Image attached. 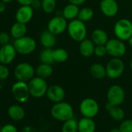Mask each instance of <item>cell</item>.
<instances>
[{
	"instance_id": "cell-1",
	"label": "cell",
	"mask_w": 132,
	"mask_h": 132,
	"mask_svg": "<svg viewBox=\"0 0 132 132\" xmlns=\"http://www.w3.org/2000/svg\"><path fill=\"white\" fill-rule=\"evenodd\" d=\"M51 114L55 120L61 122H65L72 118H74V110L71 104L67 102L55 103L51 109Z\"/></svg>"
},
{
	"instance_id": "cell-2",
	"label": "cell",
	"mask_w": 132,
	"mask_h": 132,
	"mask_svg": "<svg viewBox=\"0 0 132 132\" xmlns=\"http://www.w3.org/2000/svg\"><path fill=\"white\" fill-rule=\"evenodd\" d=\"M67 30L69 36L74 41L80 43L85 39H86V35H87L86 26L82 21L78 19L70 21V22L68 24Z\"/></svg>"
},
{
	"instance_id": "cell-3",
	"label": "cell",
	"mask_w": 132,
	"mask_h": 132,
	"mask_svg": "<svg viewBox=\"0 0 132 132\" xmlns=\"http://www.w3.org/2000/svg\"><path fill=\"white\" fill-rule=\"evenodd\" d=\"M13 46L18 53L21 55H28L36 50L37 43L33 38L25 36L22 38L15 39Z\"/></svg>"
},
{
	"instance_id": "cell-4",
	"label": "cell",
	"mask_w": 132,
	"mask_h": 132,
	"mask_svg": "<svg viewBox=\"0 0 132 132\" xmlns=\"http://www.w3.org/2000/svg\"><path fill=\"white\" fill-rule=\"evenodd\" d=\"M116 37L122 41L128 40L132 36V22L128 19H121L114 25Z\"/></svg>"
},
{
	"instance_id": "cell-5",
	"label": "cell",
	"mask_w": 132,
	"mask_h": 132,
	"mask_svg": "<svg viewBox=\"0 0 132 132\" xmlns=\"http://www.w3.org/2000/svg\"><path fill=\"white\" fill-rule=\"evenodd\" d=\"M30 96L34 98H40L47 94L48 89L45 79L36 77L31 79L28 84Z\"/></svg>"
},
{
	"instance_id": "cell-6",
	"label": "cell",
	"mask_w": 132,
	"mask_h": 132,
	"mask_svg": "<svg viewBox=\"0 0 132 132\" xmlns=\"http://www.w3.org/2000/svg\"><path fill=\"white\" fill-rule=\"evenodd\" d=\"M34 74L35 70L33 67L26 62L19 63L14 70V76L19 81L29 82L34 77Z\"/></svg>"
},
{
	"instance_id": "cell-7",
	"label": "cell",
	"mask_w": 132,
	"mask_h": 132,
	"mask_svg": "<svg viewBox=\"0 0 132 132\" xmlns=\"http://www.w3.org/2000/svg\"><path fill=\"white\" fill-rule=\"evenodd\" d=\"M99 104L97 101L93 98H85L79 105L80 113L85 118H93L99 113Z\"/></svg>"
},
{
	"instance_id": "cell-8",
	"label": "cell",
	"mask_w": 132,
	"mask_h": 132,
	"mask_svg": "<svg viewBox=\"0 0 132 132\" xmlns=\"http://www.w3.org/2000/svg\"><path fill=\"white\" fill-rule=\"evenodd\" d=\"M12 94L16 101L19 103L26 102L30 96L28 84L19 80L16 81L12 87Z\"/></svg>"
},
{
	"instance_id": "cell-9",
	"label": "cell",
	"mask_w": 132,
	"mask_h": 132,
	"mask_svg": "<svg viewBox=\"0 0 132 132\" xmlns=\"http://www.w3.org/2000/svg\"><path fill=\"white\" fill-rule=\"evenodd\" d=\"M107 98L108 104L115 106H120L125 100L124 90L119 85H112L107 90Z\"/></svg>"
},
{
	"instance_id": "cell-10",
	"label": "cell",
	"mask_w": 132,
	"mask_h": 132,
	"mask_svg": "<svg viewBox=\"0 0 132 132\" xmlns=\"http://www.w3.org/2000/svg\"><path fill=\"white\" fill-rule=\"evenodd\" d=\"M124 71V63L121 58L113 57L107 64V77L110 79L119 78Z\"/></svg>"
},
{
	"instance_id": "cell-11",
	"label": "cell",
	"mask_w": 132,
	"mask_h": 132,
	"mask_svg": "<svg viewBox=\"0 0 132 132\" xmlns=\"http://www.w3.org/2000/svg\"><path fill=\"white\" fill-rule=\"evenodd\" d=\"M107 54L115 58L122 57L126 53V46L124 42L119 39H109L106 44Z\"/></svg>"
},
{
	"instance_id": "cell-12",
	"label": "cell",
	"mask_w": 132,
	"mask_h": 132,
	"mask_svg": "<svg viewBox=\"0 0 132 132\" xmlns=\"http://www.w3.org/2000/svg\"><path fill=\"white\" fill-rule=\"evenodd\" d=\"M68 28L67 19L62 15H57L53 17L47 24V29L54 35H59L65 32Z\"/></svg>"
},
{
	"instance_id": "cell-13",
	"label": "cell",
	"mask_w": 132,
	"mask_h": 132,
	"mask_svg": "<svg viewBox=\"0 0 132 132\" xmlns=\"http://www.w3.org/2000/svg\"><path fill=\"white\" fill-rule=\"evenodd\" d=\"M16 50L13 44L8 43L0 48V63L4 65L11 63L16 56Z\"/></svg>"
},
{
	"instance_id": "cell-14",
	"label": "cell",
	"mask_w": 132,
	"mask_h": 132,
	"mask_svg": "<svg viewBox=\"0 0 132 132\" xmlns=\"http://www.w3.org/2000/svg\"><path fill=\"white\" fill-rule=\"evenodd\" d=\"M49 101L53 103H58L64 101L65 97V91L60 85H51L48 87L46 94Z\"/></svg>"
},
{
	"instance_id": "cell-15",
	"label": "cell",
	"mask_w": 132,
	"mask_h": 132,
	"mask_svg": "<svg viewBox=\"0 0 132 132\" xmlns=\"http://www.w3.org/2000/svg\"><path fill=\"white\" fill-rule=\"evenodd\" d=\"M33 9L31 5H21L16 12V22L26 24L33 18Z\"/></svg>"
},
{
	"instance_id": "cell-16",
	"label": "cell",
	"mask_w": 132,
	"mask_h": 132,
	"mask_svg": "<svg viewBox=\"0 0 132 132\" xmlns=\"http://www.w3.org/2000/svg\"><path fill=\"white\" fill-rule=\"evenodd\" d=\"M100 9L103 14L107 17H114L118 12V4L116 0H102Z\"/></svg>"
},
{
	"instance_id": "cell-17",
	"label": "cell",
	"mask_w": 132,
	"mask_h": 132,
	"mask_svg": "<svg viewBox=\"0 0 132 132\" xmlns=\"http://www.w3.org/2000/svg\"><path fill=\"white\" fill-rule=\"evenodd\" d=\"M96 45L92 39H85L79 44V53L84 57H90L94 54Z\"/></svg>"
},
{
	"instance_id": "cell-18",
	"label": "cell",
	"mask_w": 132,
	"mask_h": 132,
	"mask_svg": "<svg viewBox=\"0 0 132 132\" xmlns=\"http://www.w3.org/2000/svg\"><path fill=\"white\" fill-rule=\"evenodd\" d=\"M105 108L106 110L108 111L109 115L113 120H114L115 121H124L125 117V112L120 106H115L107 103Z\"/></svg>"
},
{
	"instance_id": "cell-19",
	"label": "cell",
	"mask_w": 132,
	"mask_h": 132,
	"mask_svg": "<svg viewBox=\"0 0 132 132\" xmlns=\"http://www.w3.org/2000/svg\"><path fill=\"white\" fill-rule=\"evenodd\" d=\"M56 35L50 32L48 29L44 30L42 32L40 36V41L41 45L44 48H50L51 49L53 46H54L56 43Z\"/></svg>"
},
{
	"instance_id": "cell-20",
	"label": "cell",
	"mask_w": 132,
	"mask_h": 132,
	"mask_svg": "<svg viewBox=\"0 0 132 132\" xmlns=\"http://www.w3.org/2000/svg\"><path fill=\"white\" fill-rule=\"evenodd\" d=\"M96 128V123L93 118L83 117L78 121L79 132H95Z\"/></svg>"
},
{
	"instance_id": "cell-21",
	"label": "cell",
	"mask_w": 132,
	"mask_h": 132,
	"mask_svg": "<svg viewBox=\"0 0 132 132\" xmlns=\"http://www.w3.org/2000/svg\"><path fill=\"white\" fill-rule=\"evenodd\" d=\"M91 39L96 46L106 45L109 40L107 33L101 29H96L92 32Z\"/></svg>"
},
{
	"instance_id": "cell-22",
	"label": "cell",
	"mask_w": 132,
	"mask_h": 132,
	"mask_svg": "<svg viewBox=\"0 0 132 132\" xmlns=\"http://www.w3.org/2000/svg\"><path fill=\"white\" fill-rule=\"evenodd\" d=\"M7 113H8L9 117L12 120L16 121H19L23 120L25 117L24 109L18 104H13L10 106L8 108Z\"/></svg>"
},
{
	"instance_id": "cell-23",
	"label": "cell",
	"mask_w": 132,
	"mask_h": 132,
	"mask_svg": "<svg viewBox=\"0 0 132 132\" xmlns=\"http://www.w3.org/2000/svg\"><path fill=\"white\" fill-rule=\"evenodd\" d=\"M26 31H27L26 24L21 23L19 22H15L10 29L11 36L15 39H19V38L25 36Z\"/></svg>"
},
{
	"instance_id": "cell-24",
	"label": "cell",
	"mask_w": 132,
	"mask_h": 132,
	"mask_svg": "<svg viewBox=\"0 0 132 132\" xmlns=\"http://www.w3.org/2000/svg\"><path fill=\"white\" fill-rule=\"evenodd\" d=\"M79 10L80 9L78 5L69 3L64 8L62 12V16L67 20H74L78 18Z\"/></svg>"
},
{
	"instance_id": "cell-25",
	"label": "cell",
	"mask_w": 132,
	"mask_h": 132,
	"mask_svg": "<svg viewBox=\"0 0 132 132\" xmlns=\"http://www.w3.org/2000/svg\"><path fill=\"white\" fill-rule=\"evenodd\" d=\"M35 73L37 77L46 79L51 77L53 73V68L51 64L41 63L35 70Z\"/></svg>"
},
{
	"instance_id": "cell-26",
	"label": "cell",
	"mask_w": 132,
	"mask_h": 132,
	"mask_svg": "<svg viewBox=\"0 0 132 132\" xmlns=\"http://www.w3.org/2000/svg\"><path fill=\"white\" fill-rule=\"evenodd\" d=\"M90 73L96 79H103L107 76L106 67L100 63H93L90 67Z\"/></svg>"
},
{
	"instance_id": "cell-27",
	"label": "cell",
	"mask_w": 132,
	"mask_h": 132,
	"mask_svg": "<svg viewBox=\"0 0 132 132\" xmlns=\"http://www.w3.org/2000/svg\"><path fill=\"white\" fill-rule=\"evenodd\" d=\"M53 58L54 62L65 63L68 59V53L63 48H58L53 50Z\"/></svg>"
},
{
	"instance_id": "cell-28",
	"label": "cell",
	"mask_w": 132,
	"mask_h": 132,
	"mask_svg": "<svg viewBox=\"0 0 132 132\" xmlns=\"http://www.w3.org/2000/svg\"><path fill=\"white\" fill-rule=\"evenodd\" d=\"M40 60L41 63L51 65L54 62L53 58V50L50 48H44L40 54Z\"/></svg>"
},
{
	"instance_id": "cell-29",
	"label": "cell",
	"mask_w": 132,
	"mask_h": 132,
	"mask_svg": "<svg viewBox=\"0 0 132 132\" xmlns=\"http://www.w3.org/2000/svg\"><path fill=\"white\" fill-rule=\"evenodd\" d=\"M94 15L93 10L91 8L89 7H85L82 8V9L79 10V15H78V19L82 21L83 22L90 21Z\"/></svg>"
},
{
	"instance_id": "cell-30",
	"label": "cell",
	"mask_w": 132,
	"mask_h": 132,
	"mask_svg": "<svg viewBox=\"0 0 132 132\" xmlns=\"http://www.w3.org/2000/svg\"><path fill=\"white\" fill-rule=\"evenodd\" d=\"M61 132H79L78 121L75 119L72 118L68 121L63 122Z\"/></svg>"
},
{
	"instance_id": "cell-31",
	"label": "cell",
	"mask_w": 132,
	"mask_h": 132,
	"mask_svg": "<svg viewBox=\"0 0 132 132\" xmlns=\"http://www.w3.org/2000/svg\"><path fill=\"white\" fill-rule=\"evenodd\" d=\"M56 7V0H41V8L45 13H51Z\"/></svg>"
},
{
	"instance_id": "cell-32",
	"label": "cell",
	"mask_w": 132,
	"mask_h": 132,
	"mask_svg": "<svg viewBox=\"0 0 132 132\" xmlns=\"http://www.w3.org/2000/svg\"><path fill=\"white\" fill-rule=\"evenodd\" d=\"M119 128L121 132H132V119L122 121Z\"/></svg>"
},
{
	"instance_id": "cell-33",
	"label": "cell",
	"mask_w": 132,
	"mask_h": 132,
	"mask_svg": "<svg viewBox=\"0 0 132 132\" xmlns=\"http://www.w3.org/2000/svg\"><path fill=\"white\" fill-rule=\"evenodd\" d=\"M94 54L96 56H98V57H103L104 56H106V54H107L106 45L96 46L95 51H94Z\"/></svg>"
},
{
	"instance_id": "cell-34",
	"label": "cell",
	"mask_w": 132,
	"mask_h": 132,
	"mask_svg": "<svg viewBox=\"0 0 132 132\" xmlns=\"http://www.w3.org/2000/svg\"><path fill=\"white\" fill-rule=\"evenodd\" d=\"M9 75V70L6 65L4 64H0V81L4 80L8 78Z\"/></svg>"
},
{
	"instance_id": "cell-35",
	"label": "cell",
	"mask_w": 132,
	"mask_h": 132,
	"mask_svg": "<svg viewBox=\"0 0 132 132\" xmlns=\"http://www.w3.org/2000/svg\"><path fill=\"white\" fill-rule=\"evenodd\" d=\"M1 132H18V131L15 125L7 124L1 128Z\"/></svg>"
},
{
	"instance_id": "cell-36",
	"label": "cell",
	"mask_w": 132,
	"mask_h": 132,
	"mask_svg": "<svg viewBox=\"0 0 132 132\" xmlns=\"http://www.w3.org/2000/svg\"><path fill=\"white\" fill-rule=\"evenodd\" d=\"M9 43V36L5 32H0V44L2 46L6 45Z\"/></svg>"
},
{
	"instance_id": "cell-37",
	"label": "cell",
	"mask_w": 132,
	"mask_h": 132,
	"mask_svg": "<svg viewBox=\"0 0 132 132\" xmlns=\"http://www.w3.org/2000/svg\"><path fill=\"white\" fill-rule=\"evenodd\" d=\"M30 5L33 7V9L41 8V1H40V0H33Z\"/></svg>"
},
{
	"instance_id": "cell-38",
	"label": "cell",
	"mask_w": 132,
	"mask_h": 132,
	"mask_svg": "<svg viewBox=\"0 0 132 132\" xmlns=\"http://www.w3.org/2000/svg\"><path fill=\"white\" fill-rule=\"evenodd\" d=\"M33 0H17L21 5H30Z\"/></svg>"
},
{
	"instance_id": "cell-39",
	"label": "cell",
	"mask_w": 132,
	"mask_h": 132,
	"mask_svg": "<svg viewBox=\"0 0 132 132\" xmlns=\"http://www.w3.org/2000/svg\"><path fill=\"white\" fill-rule=\"evenodd\" d=\"M86 0H68L69 3L71 4H74V5H82Z\"/></svg>"
},
{
	"instance_id": "cell-40",
	"label": "cell",
	"mask_w": 132,
	"mask_h": 132,
	"mask_svg": "<svg viewBox=\"0 0 132 132\" xmlns=\"http://www.w3.org/2000/svg\"><path fill=\"white\" fill-rule=\"evenodd\" d=\"M6 9V5H5V2L1 1L0 2V13H2Z\"/></svg>"
},
{
	"instance_id": "cell-41",
	"label": "cell",
	"mask_w": 132,
	"mask_h": 132,
	"mask_svg": "<svg viewBox=\"0 0 132 132\" xmlns=\"http://www.w3.org/2000/svg\"><path fill=\"white\" fill-rule=\"evenodd\" d=\"M110 132H121V130H120V128H113L110 130Z\"/></svg>"
},
{
	"instance_id": "cell-42",
	"label": "cell",
	"mask_w": 132,
	"mask_h": 132,
	"mask_svg": "<svg viewBox=\"0 0 132 132\" xmlns=\"http://www.w3.org/2000/svg\"><path fill=\"white\" fill-rule=\"evenodd\" d=\"M128 41L129 45H130V46L132 47V36L130 38V39H128Z\"/></svg>"
},
{
	"instance_id": "cell-43",
	"label": "cell",
	"mask_w": 132,
	"mask_h": 132,
	"mask_svg": "<svg viewBox=\"0 0 132 132\" xmlns=\"http://www.w3.org/2000/svg\"><path fill=\"white\" fill-rule=\"evenodd\" d=\"M2 1L4 2H5V3H8V2H12L13 0H2Z\"/></svg>"
},
{
	"instance_id": "cell-44",
	"label": "cell",
	"mask_w": 132,
	"mask_h": 132,
	"mask_svg": "<svg viewBox=\"0 0 132 132\" xmlns=\"http://www.w3.org/2000/svg\"><path fill=\"white\" fill-rule=\"evenodd\" d=\"M131 70H132V59H131Z\"/></svg>"
},
{
	"instance_id": "cell-45",
	"label": "cell",
	"mask_w": 132,
	"mask_h": 132,
	"mask_svg": "<svg viewBox=\"0 0 132 132\" xmlns=\"http://www.w3.org/2000/svg\"><path fill=\"white\" fill-rule=\"evenodd\" d=\"M1 128H2V127L0 126V132H1Z\"/></svg>"
}]
</instances>
